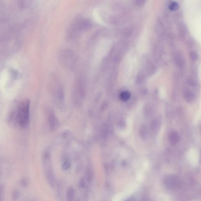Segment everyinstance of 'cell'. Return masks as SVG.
<instances>
[{
  "instance_id": "277c9868",
  "label": "cell",
  "mask_w": 201,
  "mask_h": 201,
  "mask_svg": "<svg viewBox=\"0 0 201 201\" xmlns=\"http://www.w3.org/2000/svg\"><path fill=\"white\" fill-rule=\"evenodd\" d=\"M164 183L167 188H174L179 185V180L178 177L173 175L167 176L164 179Z\"/></svg>"
},
{
  "instance_id": "8fae6325",
  "label": "cell",
  "mask_w": 201,
  "mask_h": 201,
  "mask_svg": "<svg viewBox=\"0 0 201 201\" xmlns=\"http://www.w3.org/2000/svg\"><path fill=\"white\" fill-rule=\"evenodd\" d=\"M70 162L68 161H65L62 165V169L63 170H67L70 168Z\"/></svg>"
},
{
  "instance_id": "7a4b0ae2",
  "label": "cell",
  "mask_w": 201,
  "mask_h": 201,
  "mask_svg": "<svg viewBox=\"0 0 201 201\" xmlns=\"http://www.w3.org/2000/svg\"><path fill=\"white\" fill-rule=\"evenodd\" d=\"M90 22L88 20L78 19L72 24L68 30V33L71 37L78 35L80 32L86 30L91 26Z\"/></svg>"
},
{
  "instance_id": "52a82bcc",
  "label": "cell",
  "mask_w": 201,
  "mask_h": 201,
  "mask_svg": "<svg viewBox=\"0 0 201 201\" xmlns=\"http://www.w3.org/2000/svg\"><path fill=\"white\" fill-rule=\"evenodd\" d=\"M131 96V93L127 91H124L121 92L120 94L119 97L121 100L123 102H126L129 99Z\"/></svg>"
},
{
  "instance_id": "8992f818",
  "label": "cell",
  "mask_w": 201,
  "mask_h": 201,
  "mask_svg": "<svg viewBox=\"0 0 201 201\" xmlns=\"http://www.w3.org/2000/svg\"><path fill=\"white\" fill-rule=\"evenodd\" d=\"M75 195L74 189L72 187H70L67 189V198L68 201L73 200Z\"/></svg>"
},
{
  "instance_id": "7c38bea8",
  "label": "cell",
  "mask_w": 201,
  "mask_h": 201,
  "mask_svg": "<svg viewBox=\"0 0 201 201\" xmlns=\"http://www.w3.org/2000/svg\"><path fill=\"white\" fill-rule=\"evenodd\" d=\"M190 56L191 59L193 61H195L198 57L197 53L194 52H191L190 53Z\"/></svg>"
},
{
  "instance_id": "6da1fadb",
  "label": "cell",
  "mask_w": 201,
  "mask_h": 201,
  "mask_svg": "<svg viewBox=\"0 0 201 201\" xmlns=\"http://www.w3.org/2000/svg\"><path fill=\"white\" fill-rule=\"evenodd\" d=\"M30 102L28 100L21 102L17 110V120L22 128H26L30 121Z\"/></svg>"
},
{
  "instance_id": "9c48e42d",
  "label": "cell",
  "mask_w": 201,
  "mask_h": 201,
  "mask_svg": "<svg viewBox=\"0 0 201 201\" xmlns=\"http://www.w3.org/2000/svg\"><path fill=\"white\" fill-rule=\"evenodd\" d=\"M179 7V5L177 2H174L170 4L169 6V9L171 11H176Z\"/></svg>"
},
{
  "instance_id": "5b68a950",
  "label": "cell",
  "mask_w": 201,
  "mask_h": 201,
  "mask_svg": "<svg viewBox=\"0 0 201 201\" xmlns=\"http://www.w3.org/2000/svg\"><path fill=\"white\" fill-rule=\"evenodd\" d=\"M169 140L172 145H175L179 143L180 140L179 134L177 132L172 131L169 134Z\"/></svg>"
},
{
  "instance_id": "30bf717a",
  "label": "cell",
  "mask_w": 201,
  "mask_h": 201,
  "mask_svg": "<svg viewBox=\"0 0 201 201\" xmlns=\"http://www.w3.org/2000/svg\"><path fill=\"white\" fill-rule=\"evenodd\" d=\"M50 122L51 127L52 128H56L57 125V121L55 117L53 116H51Z\"/></svg>"
},
{
  "instance_id": "ba28073f",
  "label": "cell",
  "mask_w": 201,
  "mask_h": 201,
  "mask_svg": "<svg viewBox=\"0 0 201 201\" xmlns=\"http://www.w3.org/2000/svg\"><path fill=\"white\" fill-rule=\"evenodd\" d=\"M194 95L191 91H187L185 93V99L188 102H191L194 99Z\"/></svg>"
},
{
  "instance_id": "3957f363",
  "label": "cell",
  "mask_w": 201,
  "mask_h": 201,
  "mask_svg": "<svg viewBox=\"0 0 201 201\" xmlns=\"http://www.w3.org/2000/svg\"><path fill=\"white\" fill-rule=\"evenodd\" d=\"M72 51L64 50L59 53V60L64 67L68 69H72L76 62V56Z\"/></svg>"
},
{
  "instance_id": "4fadbf2b",
  "label": "cell",
  "mask_w": 201,
  "mask_h": 201,
  "mask_svg": "<svg viewBox=\"0 0 201 201\" xmlns=\"http://www.w3.org/2000/svg\"><path fill=\"white\" fill-rule=\"evenodd\" d=\"M126 201H134V200L133 199H128V200H126Z\"/></svg>"
}]
</instances>
